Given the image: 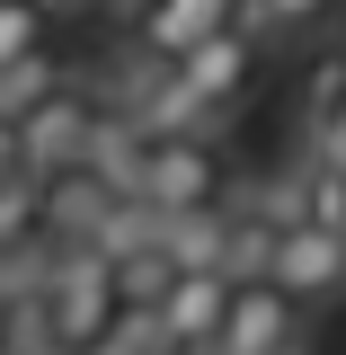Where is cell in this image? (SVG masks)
<instances>
[{"mask_svg": "<svg viewBox=\"0 0 346 355\" xmlns=\"http://www.w3.org/2000/svg\"><path fill=\"white\" fill-rule=\"evenodd\" d=\"M346 0H249V27L258 36H320Z\"/></svg>", "mask_w": 346, "mask_h": 355, "instance_id": "30bf717a", "label": "cell"}, {"mask_svg": "<svg viewBox=\"0 0 346 355\" xmlns=\"http://www.w3.org/2000/svg\"><path fill=\"white\" fill-rule=\"evenodd\" d=\"M275 284H284V293H302L311 311L338 302V293H346V231L293 214V222H284V249H275Z\"/></svg>", "mask_w": 346, "mask_h": 355, "instance_id": "8992f818", "label": "cell"}, {"mask_svg": "<svg viewBox=\"0 0 346 355\" xmlns=\"http://www.w3.org/2000/svg\"><path fill=\"white\" fill-rule=\"evenodd\" d=\"M53 9H89L98 18V9H133V0H53Z\"/></svg>", "mask_w": 346, "mask_h": 355, "instance_id": "7c38bea8", "label": "cell"}, {"mask_svg": "<svg viewBox=\"0 0 346 355\" xmlns=\"http://www.w3.org/2000/svg\"><path fill=\"white\" fill-rule=\"evenodd\" d=\"M125 355H133V347H125Z\"/></svg>", "mask_w": 346, "mask_h": 355, "instance_id": "4fadbf2b", "label": "cell"}, {"mask_svg": "<svg viewBox=\"0 0 346 355\" xmlns=\"http://www.w3.org/2000/svg\"><path fill=\"white\" fill-rule=\"evenodd\" d=\"M107 160V116L89 98H44L36 116L9 125V169H36V178H71V169H98Z\"/></svg>", "mask_w": 346, "mask_h": 355, "instance_id": "3957f363", "label": "cell"}, {"mask_svg": "<svg viewBox=\"0 0 346 355\" xmlns=\"http://www.w3.org/2000/svg\"><path fill=\"white\" fill-rule=\"evenodd\" d=\"M302 160H320V169H338V178H346V107H338L320 133H302Z\"/></svg>", "mask_w": 346, "mask_h": 355, "instance_id": "8fae6325", "label": "cell"}, {"mask_svg": "<svg viewBox=\"0 0 346 355\" xmlns=\"http://www.w3.org/2000/svg\"><path fill=\"white\" fill-rule=\"evenodd\" d=\"M169 258H178V266H222V258H231V205L169 222Z\"/></svg>", "mask_w": 346, "mask_h": 355, "instance_id": "ba28073f", "label": "cell"}, {"mask_svg": "<svg viewBox=\"0 0 346 355\" xmlns=\"http://www.w3.org/2000/svg\"><path fill=\"white\" fill-rule=\"evenodd\" d=\"M240 18H249V0H133V9H125L142 62H178V53L214 44L222 27H240Z\"/></svg>", "mask_w": 346, "mask_h": 355, "instance_id": "277c9868", "label": "cell"}, {"mask_svg": "<svg viewBox=\"0 0 346 355\" xmlns=\"http://www.w3.org/2000/svg\"><path fill=\"white\" fill-rule=\"evenodd\" d=\"M9 320L44 355H125V338H133L125 266L89 240H53L27 275V293H9Z\"/></svg>", "mask_w": 346, "mask_h": 355, "instance_id": "6da1fadb", "label": "cell"}, {"mask_svg": "<svg viewBox=\"0 0 346 355\" xmlns=\"http://www.w3.org/2000/svg\"><path fill=\"white\" fill-rule=\"evenodd\" d=\"M302 293H284L275 275H249L231 293V329H222V355H302Z\"/></svg>", "mask_w": 346, "mask_h": 355, "instance_id": "5b68a950", "label": "cell"}, {"mask_svg": "<svg viewBox=\"0 0 346 355\" xmlns=\"http://www.w3.org/2000/svg\"><path fill=\"white\" fill-rule=\"evenodd\" d=\"M53 53V0H0V71Z\"/></svg>", "mask_w": 346, "mask_h": 355, "instance_id": "52a82bcc", "label": "cell"}, {"mask_svg": "<svg viewBox=\"0 0 346 355\" xmlns=\"http://www.w3.org/2000/svg\"><path fill=\"white\" fill-rule=\"evenodd\" d=\"M231 293L240 275L231 266H178V284L151 311H133V355H222V329H231Z\"/></svg>", "mask_w": 346, "mask_h": 355, "instance_id": "7a4b0ae2", "label": "cell"}, {"mask_svg": "<svg viewBox=\"0 0 346 355\" xmlns=\"http://www.w3.org/2000/svg\"><path fill=\"white\" fill-rule=\"evenodd\" d=\"M44 98H62V62L36 53V62H18V71H0V116L18 125V116H36Z\"/></svg>", "mask_w": 346, "mask_h": 355, "instance_id": "9c48e42d", "label": "cell"}]
</instances>
